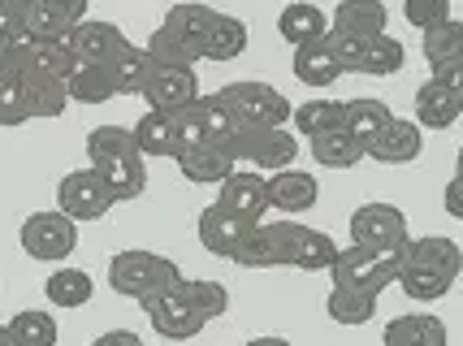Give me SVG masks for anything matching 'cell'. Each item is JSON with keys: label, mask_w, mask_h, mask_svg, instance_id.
I'll return each mask as SVG.
<instances>
[{"label": "cell", "mask_w": 463, "mask_h": 346, "mask_svg": "<svg viewBox=\"0 0 463 346\" xmlns=\"http://www.w3.org/2000/svg\"><path fill=\"white\" fill-rule=\"evenodd\" d=\"M31 122L26 100H22V82L14 74H0V130H18Z\"/></svg>", "instance_id": "42"}, {"label": "cell", "mask_w": 463, "mask_h": 346, "mask_svg": "<svg viewBox=\"0 0 463 346\" xmlns=\"http://www.w3.org/2000/svg\"><path fill=\"white\" fill-rule=\"evenodd\" d=\"M91 346H143V338L135 329H109V333H100Z\"/></svg>", "instance_id": "46"}, {"label": "cell", "mask_w": 463, "mask_h": 346, "mask_svg": "<svg viewBox=\"0 0 463 346\" xmlns=\"http://www.w3.org/2000/svg\"><path fill=\"white\" fill-rule=\"evenodd\" d=\"M247 346H290V342H286V338H273V333H269V338H251Z\"/></svg>", "instance_id": "48"}, {"label": "cell", "mask_w": 463, "mask_h": 346, "mask_svg": "<svg viewBox=\"0 0 463 346\" xmlns=\"http://www.w3.org/2000/svg\"><path fill=\"white\" fill-rule=\"evenodd\" d=\"M217 208H225L230 217H239L242 225H260L269 217V191H264V173H242L234 169L222 186H217Z\"/></svg>", "instance_id": "12"}, {"label": "cell", "mask_w": 463, "mask_h": 346, "mask_svg": "<svg viewBox=\"0 0 463 346\" xmlns=\"http://www.w3.org/2000/svg\"><path fill=\"white\" fill-rule=\"evenodd\" d=\"M0 35H5V40H18V35H26V22H22V0H0Z\"/></svg>", "instance_id": "44"}, {"label": "cell", "mask_w": 463, "mask_h": 346, "mask_svg": "<svg viewBox=\"0 0 463 346\" xmlns=\"http://www.w3.org/2000/svg\"><path fill=\"white\" fill-rule=\"evenodd\" d=\"M346 104V117H343V130H351L355 139H360V147H368V143L377 139L385 130V122L394 117L390 113V104L385 100H373V96H360V100H343Z\"/></svg>", "instance_id": "32"}, {"label": "cell", "mask_w": 463, "mask_h": 346, "mask_svg": "<svg viewBox=\"0 0 463 346\" xmlns=\"http://www.w3.org/2000/svg\"><path fill=\"white\" fill-rule=\"evenodd\" d=\"M385 346H446V321L433 312H407L394 316L382 333Z\"/></svg>", "instance_id": "24"}, {"label": "cell", "mask_w": 463, "mask_h": 346, "mask_svg": "<svg viewBox=\"0 0 463 346\" xmlns=\"http://www.w3.org/2000/svg\"><path fill=\"white\" fill-rule=\"evenodd\" d=\"M325 316H329L334 325H368V321L377 316V295L334 285V290H329V299H325Z\"/></svg>", "instance_id": "34"}, {"label": "cell", "mask_w": 463, "mask_h": 346, "mask_svg": "<svg viewBox=\"0 0 463 346\" xmlns=\"http://www.w3.org/2000/svg\"><path fill=\"white\" fill-rule=\"evenodd\" d=\"M174 161H178L182 178H186V182H195V186H222L225 178H230V173L239 169V164L230 161V156H225V152L217 147V143H200V147H182V152L174 156Z\"/></svg>", "instance_id": "22"}, {"label": "cell", "mask_w": 463, "mask_h": 346, "mask_svg": "<svg viewBox=\"0 0 463 346\" xmlns=\"http://www.w3.org/2000/svg\"><path fill=\"white\" fill-rule=\"evenodd\" d=\"M178 285V282H174ZM156 290V295H143L139 307L147 312V321H152V329L161 333V338H169V342H186V338H200L203 325H208V316L203 312H195V307L182 299L178 290Z\"/></svg>", "instance_id": "9"}, {"label": "cell", "mask_w": 463, "mask_h": 346, "mask_svg": "<svg viewBox=\"0 0 463 346\" xmlns=\"http://www.w3.org/2000/svg\"><path fill=\"white\" fill-rule=\"evenodd\" d=\"M264 191H269V212H286V217H299L307 208H317V195H321L317 178L295 169V164L269 173V178H264Z\"/></svg>", "instance_id": "15"}, {"label": "cell", "mask_w": 463, "mask_h": 346, "mask_svg": "<svg viewBox=\"0 0 463 346\" xmlns=\"http://www.w3.org/2000/svg\"><path fill=\"white\" fill-rule=\"evenodd\" d=\"M234 265L242 268H282L286 265V221H260L242 234Z\"/></svg>", "instance_id": "16"}, {"label": "cell", "mask_w": 463, "mask_h": 346, "mask_svg": "<svg viewBox=\"0 0 463 346\" xmlns=\"http://www.w3.org/2000/svg\"><path fill=\"white\" fill-rule=\"evenodd\" d=\"M109 70H113V87H118V96H143L147 79L156 74V65H152V57H147L143 48L121 52V57L109 65Z\"/></svg>", "instance_id": "37"}, {"label": "cell", "mask_w": 463, "mask_h": 346, "mask_svg": "<svg viewBox=\"0 0 463 346\" xmlns=\"http://www.w3.org/2000/svg\"><path fill=\"white\" fill-rule=\"evenodd\" d=\"M407 217L403 208L394 204H360L351 212V243L368 247V251H382V256H403L407 247Z\"/></svg>", "instance_id": "7"}, {"label": "cell", "mask_w": 463, "mask_h": 346, "mask_svg": "<svg viewBox=\"0 0 463 346\" xmlns=\"http://www.w3.org/2000/svg\"><path fill=\"white\" fill-rule=\"evenodd\" d=\"M65 40L74 48L79 65H113L121 52L135 48V43L126 40V31H121L118 22H100V18H82Z\"/></svg>", "instance_id": "10"}, {"label": "cell", "mask_w": 463, "mask_h": 346, "mask_svg": "<svg viewBox=\"0 0 463 346\" xmlns=\"http://www.w3.org/2000/svg\"><path fill=\"white\" fill-rule=\"evenodd\" d=\"M18 243L31 260L61 265V260L79 247V221H70L61 208H52V212H31L18 229Z\"/></svg>", "instance_id": "6"}, {"label": "cell", "mask_w": 463, "mask_h": 346, "mask_svg": "<svg viewBox=\"0 0 463 346\" xmlns=\"http://www.w3.org/2000/svg\"><path fill=\"white\" fill-rule=\"evenodd\" d=\"M424 147V130L407 117H390L385 130L364 147V156H373L377 164H411Z\"/></svg>", "instance_id": "17"}, {"label": "cell", "mask_w": 463, "mask_h": 346, "mask_svg": "<svg viewBox=\"0 0 463 346\" xmlns=\"http://www.w3.org/2000/svg\"><path fill=\"white\" fill-rule=\"evenodd\" d=\"M346 117V104L343 100H303L290 108V130L299 139H317L325 130H338Z\"/></svg>", "instance_id": "28"}, {"label": "cell", "mask_w": 463, "mask_h": 346, "mask_svg": "<svg viewBox=\"0 0 463 346\" xmlns=\"http://www.w3.org/2000/svg\"><path fill=\"white\" fill-rule=\"evenodd\" d=\"M312 161L325 164V169H355L364 161V147L351 130L338 126V130H325L312 139Z\"/></svg>", "instance_id": "31"}, {"label": "cell", "mask_w": 463, "mask_h": 346, "mask_svg": "<svg viewBox=\"0 0 463 346\" xmlns=\"http://www.w3.org/2000/svg\"><path fill=\"white\" fill-rule=\"evenodd\" d=\"M217 96L230 104V113H234L239 126H290V108L295 104L286 100L273 82H260V79L225 82Z\"/></svg>", "instance_id": "4"}, {"label": "cell", "mask_w": 463, "mask_h": 346, "mask_svg": "<svg viewBox=\"0 0 463 346\" xmlns=\"http://www.w3.org/2000/svg\"><path fill=\"white\" fill-rule=\"evenodd\" d=\"M87 161L104 178V186L113 191V200H139L147 186V161L135 147V135L126 126H96L87 135Z\"/></svg>", "instance_id": "1"}, {"label": "cell", "mask_w": 463, "mask_h": 346, "mask_svg": "<svg viewBox=\"0 0 463 346\" xmlns=\"http://www.w3.org/2000/svg\"><path fill=\"white\" fill-rule=\"evenodd\" d=\"M178 290L186 304L195 307V312H203L208 321H217V316H225V307H230V290H225L222 282H208V277H178Z\"/></svg>", "instance_id": "36"}, {"label": "cell", "mask_w": 463, "mask_h": 346, "mask_svg": "<svg viewBox=\"0 0 463 346\" xmlns=\"http://www.w3.org/2000/svg\"><path fill=\"white\" fill-rule=\"evenodd\" d=\"M0 346H18L14 342V333H9V325H0Z\"/></svg>", "instance_id": "49"}, {"label": "cell", "mask_w": 463, "mask_h": 346, "mask_svg": "<svg viewBox=\"0 0 463 346\" xmlns=\"http://www.w3.org/2000/svg\"><path fill=\"white\" fill-rule=\"evenodd\" d=\"M135 135V147H139L143 161H165V156H178V117L174 113H143L139 122L130 126Z\"/></svg>", "instance_id": "21"}, {"label": "cell", "mask_w": 463, "mask_h": 346, "mask_svg": "<svg viewBox=\"0 0 463 346\" xmlns=\"http://www.w3.org/2000/svg\"><path fill=\"white\" fill-rule=\"evenodd\" d=\"M43 295H48V304L52 307H82V304H91L96 282H91L82 268H57V273H48Z\"/></svg>", "instance_id": "35"}, {"label": "cell", "mask_w": 463, "mask_h": 346, "mask_svg": "<svg viewBox=\"0 0 463 346\" xmlns=\"http://www.w3.org/2000/svg\"><path fill=\"white\" fill-rule=\"evenodd\" d=\"M385 22H390V9H385L382 0H338V9L329 18V31L364 43V40H373V35H385Z\"/></svg>", "instance_id": "19"}, {"label": "cell", "mask_w": 463, "mask_h": 346, "mask_svg": "<svg viewBox=\"0 0 463 346\" xmlns=\"http://www.w3.org/2000/svg\"><path fill=\"white\" fill-rule=\"evenodd\" d=\"M399 277V260L382 256V251H368V247H338L334 265H329V282L343 285V290H364V295H382L385 285H394Z\"/></svg>", "instance_id": "5"}, {"label": "cell", "mask_w": 463, "mask_h": 346, "mask_svg": "<svg viewBox=\"0 0 463 346\" xmlns=\"http://www.w3.org/2000/svg\"><path fill=\"white\" fill-rule=\"evenodd\" d=\"M247 229H251V225H242L239 217H230V212L217 204H208L200 212V243H203V251L217 256V260H234V251H239Z\"/></svg>", "instance_id": "23"}, {"label": "cell", "mask_w": 463, "mask_h": 346, "mask_svg": "<svg viewBox=\"0 0 463 346\" xmlns=\"http://www.w3.org/2000/svg\"><path fill=\"white\" fill-rule=\"evenodd\" d=\"M143 52L152 57V65H156V70H186V65H195V57L186 52V43H182L169 26H156Z\"/></svg>", "instance_id": "40"}, {"label": "cell", "mask_w": 463, "mask_h": 346, "mask_svg": "<svg viewBox=\"0 0 463 346\" xmlns=\"http://www.w3.org/2000/svg\"><path fill=\"white\" fill-rule=\"evenodd\" d=\"M403 18L407 26H416V31H433V26H442L446 18H455V9H450V0H403Z\"/></svg>", "instance_id": "43"}, {"label": "cell", "mask_w": 463, "mask_h": 346, "mask_svg": "<svg viewBox=\"0 0 463 346\" xmlns=\"http://www.w3.org/2000/svg\"><path fill=\"white\" fill-rule=\"evenodd\" d=\"M247 52V22L234 14H217L203 40V61H234Z\"/></svg>", "instance_id": "29"}, {"label": "cell", "mask_w": 463, "mask_h": 346, "mask_svg": "<svg viewBox=\"0 0 463 346\" xmlns=\"http://www.w3.org/2000/svg\"><path fill=\"white\" fill-rule=\"evenodd\" d=\"M234 164H251L260 173H278L290 169L299 156V139L290 126H239L230 139L217 143Z\"/></svg>", "instance_id": "2"}, {"label": "cell", "mask_w": 463, "mask_h": 346, "mask_svg": "<svg viewBox=\"0 0 463 346\" xmlns=\"http://www.w3.org/2000/svg\"><path fill=\"white\" fill-rule=\"evenodd\" d=\"M74 65H79V57H74V48H70L65 35H61V40H35V61H31V70H43V74H52V79H70Z\"/></svg>", "instance_id": "41"}, {"label": "cell", "mask_w": 463, "mask_h": 346, "mask_svg": "<svg viewBox=\"0 0 463 346\" xmlns=\"http://www.w3.org/2000/svg\"><path fill=\"white\" fill-rule=\"evenodd\" d=\"M424 61H429V70L446 61H463V22L459 18H446L442 26L424 31Z\"/></svg>", "instance_id": "38"}, {"label": "cell", "mask_w": 463, "mask_h": 346, "mask_svg": "<svg viewBox=\"0 0 463 346\" xmlns=\"http://www.w3.org/2000/svg\"><path fill=\"white\" fill-rule=\"evenodd\" d=\"M87 18V0H22V22L31 40H61Z\"/></svg>", "instance_id": "11"}, {"label": "cell", "mask_w": 463, "mask_h": 346, "mask_svg": "<svg viewBox=\"0 0 463 346\" xmlns=\"http://www.w3.org/2000/svg\"><path fill=\"white\" fill-rule=\"evenodd\" d=\"M429 79L450 87V91H463V61H446V65H433L429 70Z\"/></svg>", "instance_id": "45"}, {"label": "cell", "mask_w": 463, "mask_h": 346, "mask_svg": "<svg viewBox=\"0 0 463 346\" xmlns=\"http://www.w3.org/2000/svg\"><path fill=\"white\" fill-rule=\"evenodd\" d=\"M295 79L303 87H329V82L343 79V65H338V57H334V48H329L325 35L295 48Z\"/></svg>", "instance_id": "26"}, {"label": "cell", "mask_w": 463, "mask_h": 346, "mask_svg": "<svg viewBox=\"0 0 463 346\" xmlns=\"http://www.w3.org/2000/svg\"><path fill=\"white\" fill-rule=\"evenodd\" d=\"M9 333H14L18 346H57V338H61L52 312H14Z\"/></svg>", "instance_id": "39"}, {"label": "cell", "mask_w": 463, "mask_h": 346, "mask_svg": "<svg viewBox=\"0 0 463 346\" xmlns=\"http://www.w3.org/2000/svg\"><path fill=\"white\" fill-rule=\"evenodd\" d=\"M325 31H329V22L317 5H307V0H295V5H286L282 14H278V35H282L290 48H303V43L321 40Z\"/></svg>", "instance_id": "27"}, {"label": "cell", "mask_w": 463, "mask_h": 346, "mask_svg": "<svg viewBox=\"0 0 463 346\" xmlns=\"http://www.w3.org/2000/svg\"><path fill=\"white\" fill-rule=\"evenodd\" d=\"M182 277V268L169 260V256H156V251H139V247H130V251H118L113 260H109V285L126 295V299H135L139 304L143 295H156V290H169V285Z\"/></svg>", "instance_id": "3"}, {"label": "cell", "mask_w": 463, "mask_h": 346, "mask_svg": "<svg viewBox=\"0 0 463 346\" xmlns=\"http://www.w3.org/2000/svg\"><path fill=\"white\" fill-rule=\"evenodd\" d=\"M5 48H9V40H5V35H0V61H5Z\"/></svg>", "instance_id": "50"}, {"label": "cell", "mask_w": 463, "mask_h": 346, "mask_svg": "<svg viewBox=\"0 0 463 346\" xmlns=\"http://www.w3.org/2000/svg\"><path fill=\"white\" fill-rule=\"evenodd\" d=\"M118 204L113 191L104 186V178L87 164V169H70L57 186V208L70 221H100L109 217V208Z\"/></svg>", "instance_id": "8"}, {"label": "cell", "mask_w": 463, "mask_h": 346, "mask_svg": "<svg viewBox=\"0 0 463 346\" xmlns=\"http://www.w3.org/2000/svg\"><path fill=\"white\" fill-rule=\"evenodd\" d=\"M65 96L70 104H104L118 96L113 87V70L109 65H74V74L65 79Z\"/></svg>", "instance_id": "30"}, {"label": "cell", "mask_w": 463, "mask_h": 346, "mask_svg": "<svg viewBox=\"0 0 463 346\" xmlns=\"http://www.w3.org/2000/svg\"><path fill=\"white\" fill-rule=\"evenodd\" d=\"M213 18H217V9H208V5H195V0H191V5H174V9L165 14L161 26H169V31L186 43V52H191L195 61H203V40H208Z\"/></svg>", "instance_id": "25"}, {"label": "cell", "mask_w": 463, "mask_h": 346, "mask_svg": "<svg viewBox=\"0 0 463 346\" xmlns=\"http://www.w3.org/2000/svg\"><path fill=\"white\" fill-rule=\"evenodd\" d=\"M22 82V100H26V113H31V122H57L61 113H65V79H52V74H43V70H26L18 74Z\"/></svg>", "instance_id": "18"}, {"label": "cell", "mask_w": 463, "mask_h": 346, "mask_svg": "<svg viewBox=\"0 0 463 346\" xmlns=\"http://www.w3.org/2000/svg\"><path fill=\"white\" fill-rule=\"evenodd\" d=\"M463 113V91H450L442 82H420L416 87V126L420 130H450Z\"/></svg>", "instance_id": "20"}, {"label": "cell", "mask_w": 463, "mask_h": 346, "mask_svg": "<svg viewBox=\"0 0 463 346\" xmlns=\"http://www.w3.org/2000/svg\"><path fill=\"white\" fill-rule=\"evenodd\" d=\"M334 256H338V243L325 229H312V225L286 217V265L307 268V273H329Z\"/></svg>", "instance_id": "13"}, {"label": "cell", "mask_w": 463, "mask_h": 346, "mask_svg": "<svg viewBox=\"0 0 463 346\" xmlns=\"http://www.w3.org/2000/svg\"><path fill=\"white\" fill-rule=\"evenodd\" d=\"M407 61V48L394 35H373V40H364L360 48V65H355V74H373V79H385V74H399Z\"/></svg>", "instance_id": "33"}, {"label": "cell", "mask_w": 463, "mask_h": 346, "mask_svg": "<svg viewBox=\"0 0 463 346\" xmlns=\"http://www.w3.org/2000/svg\"><path fill=\"white\" fill-rule=\"evenodd\" d=\"M200 74H195V65H186V70H156L147 87H143V100L152 104V113H182V108H191V104L200 100Z\"/></svg>", "instance_id": "14"}, {"label": "cell", "mask_w": 463, "mask_h": 346, "mask_svg": "<svg viewBox=\"0 0 463 346\" xmlns=\"http://www.w3.org/2000/svg\"><path fill=\"white\" fill-rule=\"evenodd\" d=\"M446 212H450V217H463V208H459V186H455V182L446 186Z\"/></svg>", "instance_id": "47"}]
</instances>
